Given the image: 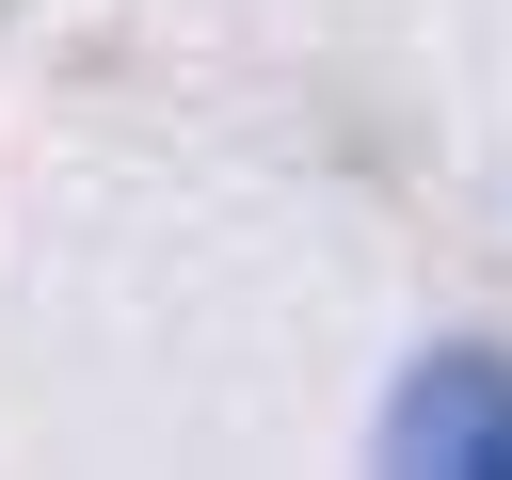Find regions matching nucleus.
Here are the masks:
<instances>
[{
    "label": "nucleus",
    "mask_w": 512,
    "mask_h": 480,
    "mask_svg": "<svg viewBox=\"0 0 512 480\" xmlns=\"http://www.w3.org/2000/svg\"><path fill=\"white\" fill-rule=\"evenodd\" d=\"M384 464H432V480H512V352H480V336L416 352V368H400V400H384Z\"/></svg>",
    "instance_id": "obj_1"
}]
</instances>
